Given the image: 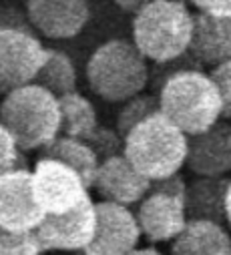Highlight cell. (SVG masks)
<instances>
[{
    "label": "cell",
    "mask_w": 231,
    "mask_h": 255,
    "mask_svg": "<svg viewBox=\"0 0 231 255\" xmlns=\"http://www.w3.org/2000/svg\"><path fill=\"white\" fill-rule=\"evenodd\" d=\"M127 161L147 179L177 175L187 159V137L161 111L139 121L125 135Z\"/></svg>",
    "instance_id": "cell-1"
},
{
    "label": "cell",
    "mask_w": 231,
    "mask_h": 255,
    "mask_svg": "<svg viewBox=\"0 0 231 255\" xmlns=\"http://www.w3.org/2000/svg\"><path fill=\"white\" fill-rule=\"evenodd\" d=\"M0 123L8 129L20 151L42 149L61 131L59 99L34 83L20 87L0 103Z\"/></svg>",
    "instance_id": "cell-2"
},
{
    "label": "cell",
    "mask_w": 231,
    "mask_h": 255,
    "mask_svg": "<svg viewBox=\"0 0 231 255\" xmlns=\"http://www.w3.org/2000/svg\"><path fill=\"white\" fill-rule=\"evenodd\" d=\"M159 111L185 133L201 135L221 117V97L211 77L199 71L171 75L159 95Z\"/></svg>",
    "instance_id": "cell-3"
},
{
    "label": "cell",
    "mask_w": 231,
    "mask_h": 255,
    "mask_svg": "<svg viewBox=\"0 0 231 255\" xmlns=\"http://www.w3.org/2000/svg\"><path fill=\"white\" fill-rule=\"evenodd\" d=\"M193 16L183 2L149 0L133 18V38L139 52L157 62L181 56L191 42Z\"/></svg>",
    "instance_id": "cell-4"
},
{
    "label": "cell",
    "mask_w": 231,
    "mask_h": 255,
    "mask_svg": "<svg viewBox=\"0 0 231 255\" xmlns=\"http://www.w3.org/2000/svg\"><path fill=\"white\" fill-rule=\"evenodd\" d=\"M87 79L101 99L121 103L137 97L147 81L149 71L145 56L127 40H109L101 44L87 65Z\"/></svg>",
    "instance_id": "cell-5"
},
{
    "label": "cell",
    "mask_w": 231,
    "mask_h": 255,
    "mask_svg": "<svg viewBox=\"0 0 231 255\" xmlns=\"http://www.w3.org/2000/svg\"><path fill=\"white\" fill-rule=\"evenodd\" d=\"M185 189L187 187L179 175L151 183L137 213L141 233H145L151 243L171 241L185 229Z\"/></svg>",
    "instance_id": "cell-6"
},
{
    "label": "cell",
    "mask_w": 231,
    "mask_h": 255,
    "mask_svg": "<svg viewBox=\"0 0 231 255\" xmlns=\"http://www.w3.org/2000/svg\"><path fill=\"white\" fill-rule=\"evenodd\" d=\"M48 50L28 30L0 28V95L34 83Z\"/></svg>",
    "instance_id": "cell-7"
},
{
    "label": "cell",
    "mask_w": 231,
    "mask_h": 255,
    "mask_svg": "<svg viewBox=\"0 0 231 255\" xmlns=\"http://www.w3.org/2000/svg\"><path fill=\"white\" fill-rule=\"evenodd\" d=\"M32 191L44 213L61 215L89 199L87 187L79 173L69 165L40 157L32 171Z\"/></svg>",
    "instance_id": "cell-8"
},
{
    "label": "cell",
    "mask_w": 231,
    "mask_h": 255,
    "mask_svg": "<svg viewBox=\"0 0 231 255\" xmlns=\"http://www.w3.org/2000/svg\"><path fill=\"white\" fill-rule=\"evenodd\" d=\"M95 227V203L89 197L67 213H46L40 225L34 229V235L42 251H83L93 241Z\"/></svg>",
    "instance_id": "cell-9"
},
{
    "label": "cell",
    "mask_w": 231,
    "mask_h": 255,
    "mask_svg": "<svg viewBox=\"0 0 231 255\" xmlns=\"http://www.w3.org/2000/svg\"><path fill=\"white\" fill-rule=\"evenodd\" d=\"M44 215L32 191V173L26 167L0 177V227L12 233H30Z\"/></svg>",
    "instance_id": "cell-10"
},
{
    "label": "cell",
    "mask_w": 231,
    "mask_h": 255,
    "mask_svg": "<svg viewBox=\"0 0 231 255\" xmlns=\"http://www.w3.org/2000/svg\"><path fill=\"white\" fill-rule=\"evenodd\" d=\"M95 215L97 227L93 241L83 249L85 255H129L135 251L141 227L125 205L101 201L95 205Z\"/></svg>",
    "instance_id": "cell-11"
},
{
    "label": "cell",
    "mask_w": 231,
    "mask_h": 255,
    "mask_svg": "<svg viewBox=\"0 0 231 255\" xmlns=\"http://www.w3.org/2000/svg\"><path fill=\"white\" fill-rule=\"evenodd\" d=\"M30 24L48 38H73L89 20L87 0H28Z\"/></svg>",
    "instance_id": "cell-12"
},
{
    "label": "cell",
    "mask_w": 231,
    "mask_h": 255,
    "mask_svg": "<svg viewBox=\"0 0 231 255\" xmlns=\"http://www.w3.org/2000/svg\"><path fill=\"white\" fill-rule=\"evenodd\" d=\"M151 179L143 177L125 155H113L99 165L95 187L105 201L117 205H133L141 201L151 189Z\"/></svg>",
    "instance_id": "cell-13"
},
{
    "label": "cell",
    "mask_w": 231,
    "mask_h": 255,
    "mask_svg": "<svg viewBox=\"0 0 231 255\" xmlns=\"http://www.w3.org/2000/svg\"><path fill=\"white\" fill-rule=\"evenodd\" d=\"M187 167L199 177H223L231 171V127L215 123L201 135L187 139Z\"/></svg>",
    "instance_id": "cell-14"
},
{
    "label": "cell",
    "mask_w": 231,
    "mask_h": 255,
    "mask_svg": "<svg viewBox=\"0 0 231 255\" xmlns=\"http://www.w3.org/2000/svg\"><path fill=\"white\" fill-rule=\"evenodd\" d=\"M187 50L205 65L231 60V18H217L205 12L193 16V32Z\"/></svg>",
    "instance_id": "cell-15"
},
{
    "label": "cell",
    "mask_w": 231,
    "mask_h": 255,
    "mask_svg": "<svg viewBox=\"0 0 231 255\" xmlns=\"http://www.w3.org/2000/svg\"><path fill=\"white\" fill-rule=\"evenodd\" d=\"M171 255H231V235L221 223L187 219L185 229L173 241Z\"/></svg>",
    "instance_id": "cell-16"
},
{
    "label": "cell",
    "mask_w": 231,
    "mask_h": 255,
    "mask_svg": "<svg viewBox=\"0 0 231 255\" xmlns=\"http://www.w3.org/2000/svg\"><path fill=\"white\" fill-rule=\"evenodd\" d=\"M229 179L201 177L185 189V213L187 219L225 221V191Z\"/></svg>",
    "instance_id": "cell-17"
},
{
    "label": "cell",
    "mask_w": 231,
    "mask_h": 255,
    "mask_svg": "<svg viewBox=\"0 0 231 255\" xmlns=\"http://www.w3.org/2000/svg\"><path fill=\"white\" fill-rule=\"evenodd\" d=\"M40 151H42L40 157L56 159L69 165L71 169H75L87 189L95 185V177L99 171V157L91 149V145H87L85 141L71 139V137H56L52 143H48Z\"/></svg>",
    "instance_id": "cell-18"
},
{
    "label": "cell",
    "mask_w": 231,
    "mask_h": 255,
    "mask_svg": "<svg viewBox=\"0 0 231 255\" xmlns=\"http://www.w3.org/2000/svg\"><path fill=\"white\" fill-rule=\"evenodd\" d=\"M59 107H61V131L59 133H63V137H71V139H79L87 143L99 129L97 113L93 105L75 91V93L59 97Z\"/></svg>",
    "instance_id": "cell-19"
},
{
    "label": "cell",
    "mask_w": 231,
    "mask_h": 255,
    "mask_svg": "<svg viewBox=\"0 0 231 255\" xmlns=\"http://www.w3.org/2000/svg\"><path fill=\"white\" fill-rule=\"evenodd\" d=\"M34 85L44 87L54 97H63L69 93H75L77 89V73L73 60L59 50H48L46 62L38 71Z\"/></svg>",
    "instance_id": "cell-20"
},
{
    "label": "cell",
    "mask_w": 231,
    "mask_h": 255,
    "mask_svg": "<svg viewBox=\"0 0 231 255\" xmlns=\"http://www.w3.org/2000/svg\"><path fill=\"white\" fill-rule=\"evenodd\" d=\"M0 255H42V247L30 233H12L0 227Z\"/></svg>",
    "instance_id": "cell-21"
},
{
    "label": "cell",
    "mask_w": 231,
    "mask_h": 255,
    "mask_svg": "<svg viewBox=\"0 0 231 255\" xmlns=\"http://www.w3.org/2000/svg\"><path fill=\"white\" fill-rule=\"evenodd\" d=\"M155 111H157V103H155L151 97L133 99V101L121 111V117H119V133L125 137L139 121H143L145 117H149V115L155 113Z\"/></svg>",
    "instance_id": "cell-22"
},
{
    "label": "cell",
    "mask_w": 231,
    "mask_h": 255,
    "mask_svg": "<svg viewBox=\"0 0 231 255\" xmlns=\"http://www.w3.org/2000/svg\"><path fill=\"white\" fill-rule=\"evenodd\" d=\"M16 169H24V159L8 129L0 123V177Z\"/></svg>",
    "instance_id": "cell-23"
},
{
    "label": "cell",
    "mask_w": 231,
    "mask_h": 255,
    "mask_svg": "<svg viewBox=\"0 0 231 255\" xmlns=\"http://www.w3.org/2000/svg\"><path fill=\"white\" fill-rule=\"evenodd\" d=\"M209 77L221 97V117L231 119V60L217 65Z\"/></svg>",
    "instance_id": "cell-24"
},
{
    "label": "cell",
    "mask_w": 231,
    "mask_h": 255,
    "mask_svg": "<svg viewBox=\"0 0 231 255\" xmlns=\"http://www.w3.org/2000/svg\"><path fill=\"white\" fill-rule=\"evenodd\" d=\"M87 145H91V149L97 153V157H113V155H117V149H119V137L103 129V127H99V129L95 131V135L87 141Z\"/></svg>",
    "instance_id": "cell-25"
},
{
    "label": "cell",
    "mask_w": 231,
    "mask_h": 255,
    "mask_svg": "<svg viewBox=\"0 0 231 255\" xmlns=\"http://www.w3.org/2000/svg\"><path fill=\"white\" fill-rule=\"evenodd\" d=\"M193 4L205 14L217 18H231V0H193Z\"/></svg>",
    "instance_id": "cell-26"
},
{
    "label": "cell",
    "mask_w": 231,
    "mask_h": 255,
    "mask_svg": "<svg viewBox=\"0 0 231 255\" xmlns=\"http://www.w3.org/2000/svg\"><path fill=\"white\" fill-rule=\"evenodd\" d=\"M0 28H18V30H28V26H24L22 22V14L16 8L4 6L0 8ZM30 32V30H28Z\"/></svg>",
    "instance_id": "cell-27"
},
{
    "label": "cell",
    "mask_w": 231,
    "mask_h": 255,
    "mask_svg": "<svg viewBox=\"0 0 231 255\" xmlns=\"http://www.w3.org/2000/svg\"><path fill=\"white\" fill-rule=\"evenodd\" d=\"M225 221L231 227V181H229L227 191H225Z\"/></svg>",
    "instance_id": "cell-28"
},
{
    "label": "cell",
    "mask_w": 231,
    "mask_h": 255,
    "mask_svg": "<svg viewBox=\"0 0 231 255\" xmlns=\"http://www.w3.org/2000/svg\"><path fill=\"white\" fill-rule=\"evenodd\" d=\"M129 255H163V253L157 251V249H153V247H147V249H135Z\"/></svg>",
    "instance_id": "cell-29"
},
{
    "label": "cell",
    "mask_w": 231,
    "mask_h": 255,
    "mask_svg": "<svg viewBox=\"0 0 231 255\" xmlns=\"http://www.w3.org/2000/svg\"><path fill=\"white\" fill-rule=\"evenodd\" d=\"M229 229H231V227H229Z\"/></svg>",
    "instance_id": "cell-30"
}]
</instances>
